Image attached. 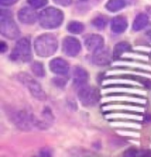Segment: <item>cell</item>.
Instances as JSON below:
<instances>
[{"label": "cell", "mask_w": 151, "mask_h": 157, "mask_svg": "<svg viewBox=\"0 0 151 157\" xmlns=\"http://www.w3.org/2000/svg\"><path fill=\"white\" fill-rule=\"evenodd\" d=\"M81 45L78 39L67 36L63 40V51L69 57H76L80 51Z\"/></svg>", "instance_id": "cell-7"}, {"label": "cell", "mask_w": 151, "mask_h": 157, "mask_svg": "<svg viewBox=\"0 0 151 157\" xmlns=\"http://www.w3.org/2000/svg\"><path fill=\"white\" fill-rule=\"evenodd\" d=\"M149 23V17L145 13H139L133 23V29L134 31H140L143 29Z\"/></svg>", "instance_id": "cell-15"}, {"label": "cell", "mask_w": 151, "mask_h": 157, "mask_svg": "<svg viewBox=\"0 0 151 157\" xmlns=\"http://www.w3.org/2000/svg\"><path fill=\"white\" fill-rule=\"evenodd\" d=\"M131 50V45L126 42H121L116 44L114 47V50H113V57L114 58H118L120 57V55H122L123 53L127 52Z\"/></svg>", "instance_id": "cell-16"}, {"label": "cell", "mask_w": 151, "mask_h": 157, "mask_svg": "<svg viewBox=\"0 0 151 157\" xmlns=\"http://www.w3.org/2000/svg\"><path fill=\"white\" fill-rule=\"evenodd\" d=\"M39 22L43 29H52L58 28L64 20L62 11L54 7H49L43 10L39 14Z\"/></svg>", "instance_id": "cell-2"}, {"label": "cell", "mask_w": 151, "mask_h": 157, "mask_svg": "<svg viewBox=\"0 0 151 157\" xmlns=\"http://www.w3.org/2000/svg\"><path fill=\"white\" fill-rule=\"evenodd\" d=\"M14 121L19 128L22 130H30L35 124L36 119L25 111H18L14 114Z\"/></svg>", "instance_id": "cell-8"}, {"label": "cell", "mask_w": 151, "mask_h": 157, "mask_svg": "<svg viewBox=\"0 0 151 157\" xmlns=\"http://www.w3.org/2000/svg\"><path fill=\"white\" fill-rule=\"evenodd\" d=\"M28 3L35 9H38L46 6L48 3V0H28Z\"/></svg>", "instance_id": "cell-21"}, {"label": "cell", "mask_w": 151, "mask_h": 157, "mask_svg": "<svg viewBox=\"0 0 151 157\" xmlns=\"http://www.w3.org/2000/svg\"><path fill=\"white\" fill-rule=\"evenodd\" d=\"M0 32L2 36L8 39L14 40L20 35V30L12 19L11 12L8 10H1V19H0Z\"/></svg>", "instance_id": "cell-3"}, {"label": "cell", "mask_w": 151, "mask_h": 157, "mask_svg": "<svg viewBox=\"0 0 151 157\" xmlns=\"http://www.w3.org/2000/svg\"><path fill=\"white\" fill-rule=\"evenodd\" d=\"M84 44H85L87 50L94 53L103 47L104 41H103V38L101 36L93 34V35H89L87 36L85 38Z\"/></svg>", "instance_id": "cell-9"}, {"label": "cell", "mask_w": 151, "mask_h": 157, "mask_svg": "<svg viewBox=\"0 0 151 157\" xmlns=\"http://www.w3.org/2000/svg\"><path fill=\"white\" fill-rule=\"evenodd\" d=\"M81 1H87V0H81Z\"/></svg>", "instance_id": "cell-27"}, {"label": "cell", "mask_w": 151, "mask_h": 157, "mask_svg": "<svg viewBox=\"0 0 151 157\" xmlns=\"http://www.w3.org/2000/svg\"><path fill=\"white\" fill-rule=\"evenodd\" d=\"M93 62L97 65H105L110 63V56L109 50L106 48H102L93 53Z\"/></svg>", "instance_id": "cell-13"}, {"label": "cell", "mask_w": 151, "mask_h": 157, "mask_svg": "<svg viewBox=\"0 0 151 157\" xmlns=\"http://www.w3.org/2000/svg\"><path fill=\"white\" fill-rule=\"evenodd\" d=\"M67 82V79L64 78H61V77H57V78H53V83L56 85V86H60V87H63L65 86Z\"/></svg>", "instance_id": "cell-22"}, {"label": "cell", "mask_w": 151, "mask_h": 157, "mask_svg": "<svg viewBox=\"0 0 151 157\" xmlns=\"http://www.w3.org/2000/svg\"><path fill=\"white\" fill-rule=\"evenodd\" d=\"M6 50H7V44L5 43V42H1V43H0V51L2 53H4Z\"/></svg>", "instance_id": "cell-25"}, {"label": "cell", "mask_w": 151, "mask_h": 157, "mask_svg": "<svg viewBox=\"0 0 151 157\" xmlns=\"http://www.w3.org/2000/svg\"><path fill=\"white\" fill-rule=\"evenodd\" d=\"M50 69L58 75H66L69 71V64L63 58L57 57L50 61Z\"/></svg>", "instance_id": "cell-10"}, {"label": "cell", "mask_w": 151, "mask_h": 157, "mask_svg": "<svg viewBox=\"0 0 151 157\" xmlns=\"http://www.w3.org/2000/svg\"><path fill=\"white\" fill-rule=\"evenodd\" d=\"M31 69L34 72V74L37 76V77H40V78H43L45 76V70H44V66L42 63L40 62H35L34 64H32L31 66Z\"/></svg>", "instance_id": "cell-19"}, {"label": "cell", "mask_w": 151, "mask_h": 157, "mask_svg": "<svg viewBox=\"0 0 151 157\" xmlns=\"http://www.w3.org/2000/svg\"><path fill=\"white\" fill-rule=\"evenodd\" d=\"M19 79L20 81L23 83V85L26 86L30 94L37 100L43 101L46 99V94L44 93L43 89L39 85V83L36 81V79L29 76L27 73H21L19 75Z\"/></svg>", "instance_id": "cell-5"}, {"label": "cell", "mask_w": 151, "mask_h": 157, "mask_svg": "<svg viewBox=\"0 0 151 157\" xmlns=\"http://www.w3.org/2000/svg\"><path fill=\"white\" fill-rule=\"evenodd\" d=\"M18 18L21 21V22L29 25V24L35 23L37 18H39V17L37 16V13L34 9L30 7H24L19 11Z\"/></svg>", "instance_id": "cell-11"}, {"label": "cell", "mask_w": 151, "mask_h": 157, "mask_svg": "<svg viewBox=\"0 0 151 157\" xmlns=\"http://www.w3.org/2000/svg\"><path fill=\"white\" fill-rule=\"evenodd\" d=\"M18 0H0V4L2 6H12L15 4Z\"/></svg>", "instance_id": "cell-24"}, {"label": "cell", "mask_w": 151, "mask_h": 157, "mask_svg": "<svg viewBox=\"0 0 151 157\" xmlns=\"http://www.w3.org/2000/svg\"><path fill=\"white\" fill-rule=\"evenodd\" d=\"M78 97L83 105L92 106L99 101L100 93L95 87L84 85L79 87L78 91Z\"/></svg>", "instance_id": "cell-6"}, {"label": "cell", "mask_w": 151, "mask_h": 157, "mask_svg": "<svg viewBox=\"0 0 151 157\" xmlns=\"http://www.w3.org/2000/svg\"><path fill=\"white\" fill-rule=\"evenodd\" d=\"M53 1L57 5H60L63 6H67L71 5V3H72V0H53Z\"/></svg>", "instance_id": "cell-23"}, {"label": "cell", "mask_w": 151, "mask_h": 157, "mask_svg": "<svg viewBox=\"0 0 151 157\" xmlns=\"http://www.w3.org/2000/svg\"><path fill=\"white\" fill-rule=\"evenodd\" d=\"M127 26H128V22L126 19L123 16H117L113 18L110 24L111 30L116 34H121L125 32L126 29H127Z\"/></svg>", "instance_id": "cell-14"}, {"label": "cell", "mask_w": 151, "mask_h": 157, "mask_svg": "<svg viewBox=\"0 0 151 157\" xmlns=\"http://www.w3.org/2000/svg\"><path fill=\"white\" fill-rule=\"evenodd\" d=\"M41 155L42 156H50V152L49 151V150H46L45 149H43L42 150V152H41Z\"/></svg>", "instance_id": "cell-26"}, {"label": "cell", "mask_w": 151, "mask_h": 157, "mask_svg": "<svg viewBox=\"0 0 151 157\" xmlns=\"http://www.w3.org/2000/svg\"><path fill=\"white\" fill-rule=\"evenodd\" d=\"M126 3L124 0H109L106 4V9L110 12H118L125 7Z\"/></svg>", "instance_id": "cell-17"}, {"label": "cell", "mask_w": 151, "mask_h": 157, "mask_svg": "<svg viewBox=\"0 0 151 157\" xmlns=\"http://www.w3.org/2000/svg\"><path fill=\"white\" fill-rule=\"evenodd\" d=\"M92 24L96 29H103L107 25V20H106V18H104L103 16H99V17H96L95 19H94Z\"/></svg>", "instance_id": "cell-20"}, {"label": "cell", "mask_w": 151, "mask_h": 157, "mask_svg": "<svg viewBox=\"0 0 151 157\" xmlns=\"http://www.w3.org/2000/svg\"><path fill=\"white\" fill-rule=\"evenodd\" d=\"M67 30L72 34H80L84 30V25L78 21H72L67 25Z\"/></svg>", "instance_id": "cell-18"}, {"label": "cell", "mask_w": 151, "mask_h": 157, "mask_svg": "<svg viewBox=\"0 0 151 157\" xmlns=\"http://www.w3.org/2000/svg\"><path fill=\"white\" fill-rule=\"evenodd\" d=\"M58 39L51 34H44L38 36L35 41V50L39 57L52 56L58 50Z\"/></svg>", "instance_id": "cell-1"}, {"label": "cell", "mask_w": 151, "mask_h": 157, "mask_svg": "<svg viewBox=\"0 0 151 157\" xmlns=\"http://www.w3.org/2000/svg\"><path fill=\"white\" fill-rule=\"evenodd\" d=\"M72 79H73L74 85L80 87L86 85L87 81L88 79V74L85 69L79 66H76L74 67L73 71H72Z\"/></svg>", "instance_id": "cell-12"}, {"label": "cell", "mask_w": 151, "mask_h": 157, "mask_svg": "<svg viewBox=\"0 0 151 157\" xmlns=\"http://www.w3.org/2000/svg\"><path fill=\"white\" fill-rule=\"evenodd\" d=\"M11 58L15 61L20 60L22 62H29L32 59V50L29 39L22 38L17 42L15 49L11 54Z\"/></svg>", "instance_id": "cell-4"}]
</instances>
